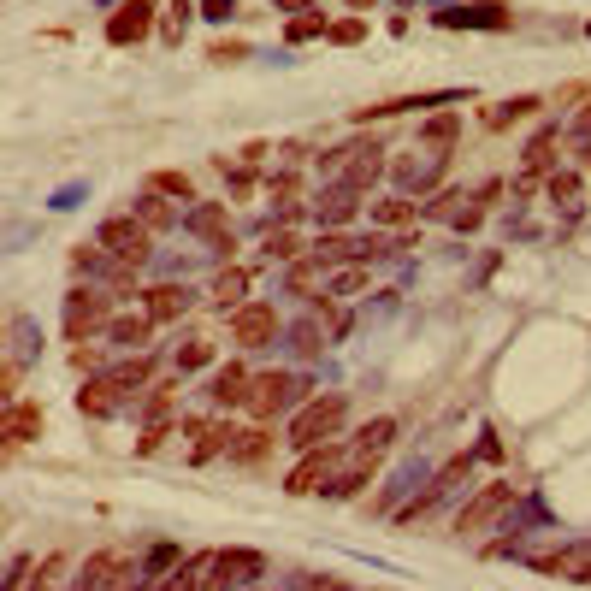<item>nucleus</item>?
Instances as JSON below:
<instances>
[{"mask_svg":"<svg viewBox=\"0 0 591 591\" xmlns=\"http://www.w3.org/2000/svg\"><path fill=\"white\" fill-rule=\"evenodd\" d=\"M343 420H349V396L331 391V396H314V402H302L296 408V420H290V450H314V444H331L337 432H343Z\"/></svg>","mask_w":591,"mask_h":591,"instance_id":"obj_1","label":"nucleus"},{"mask_svg":"<svg viewBox=\"0 0 591 591\" xmlns=\"http://www.w3.org/2000/svg\"><path fill=\"white\" fill-rule=\"evenodd\" d=\"M95 243L107 249V261H125V266H142L148 255H154V231H148L136 213H113V219H101Z\"/></svg>","mask_w":591,"mask_h":591,"instance_id":"obj_2","label":"nucleus"},{"mask_svg":"<svg viewBox=\"0 0 591 591\" xmlns=\"http://www.w3.org/2000/svg\"><path fill=\"white\" fill-rule=\"evenodd\" d=\"M266 574V556L261 550H213V568H207V580H201V591H249L255 580Z\"/></svg>","mask_w":591,"mask_h":591,"instance_id":"obj_3","label":"nucleus"},{"mask_svg":"<svg viewBox=\"0 0 591 591\" xmlns=\"http://www.w3.org/2000/svg\"><path fill=\"white\" fill-rule=\"evenodd\" d=\"M337 461H343V444H337V438L302 450V461H296L290 479H284V491H290V497H314V491H326L331 479H337Z\"/></svg>","mask_w":591,"mask_h":591,"instance_id":"obj_4","label":"nucleus"},{"mask_svg":"<svg viewBox=\"0 0 591 591\" xmlns=\"http://www.w3.org/2000/svg\"><path fill=\"white\" fill-rule=\"evenodd\" d=\"M515 503V479H491V485H479L473 497H467V509L456 515V532L461 538H473V532H485V526L497 521L503 509Z\"/></svg>","mask_w":591,"mask_h":591,"instance_id":"obj_5","label":"nucleus"},{"mask_svg":"<svg viewBox=\"0 0 591 591\" xmlns=\"http://www.w3.org/2000/svg\"><path fill=\"white\" fill-rule=\"evenodd\" d=\"M302 396V379H290V373H255V385H249V414H255V426H266V420H278L290 402Z\"/></svg>","mask_w":591,"mask_h":591,"instance_id":"obj_6","label":"nucleus"},{"mask_svg":"<svg viewBox=\"0 0 591 591\" xmlns=\"http://www.w3.org/2000/svg\"><path fill=\"white\" fill-rule=\"evenodd\" d=\"M101 326H113V296H101V290H71L66 296V337L71 343H83L89 331H101Z\"/></svg>","mask_w":591,"mask_h":591,"instance_id":"obj_7","label":"nucleus"},{"mask_svg":"<svg viewBox=\"0 0 591 591\" xmlns=\"http://www.w3.org/2000/svg\"><path fill=\"white\" fill-rule=\"evenodd\" d=\"M231 320V343L237 349H266L272 337H278V308L272 302H243L237 314H225Z\"/></svg>","mask_w":591,"mask_h":591,"instance_id":"obj_8","label":"nucleus"},{"mask_svg":"<svg viewBox=\"0 0 591 591\" xmlns=\"http://www.w3.org/2000/svg\"><path fill=\"white\" fill-rule=\"evenodd\" d=\"M154 6H160V0H119L113 18H107V42H113V48L142 42V36L154 30Z\"/></svg>","mask_w":591,"mask_h":591,"instance_id":"obj_9","label":"nucleus"},{"mask_svg":"<svg viewBox=\"0 0 591 591\" xmlns=\"http://www.w3.org/2000/svg\"><path fill=\"white\" fill-rule=\"evenodd\" d=\"M42 432V402H6L0 414V438H6V456H18L30 438Z\"/></svg>","mask_w":591,"mask_h":591,"instance_id":"obj_10","label":"nucleus"},{"mask_svg":"<svg viewBox=\"0 0 591 591\" xmlns=\"http://www.w3.org/2000/svg\"><path fill=\"white\" fill-rule=\"evenodd\" d=\"M119 402H125V391H119L107 373H89V379H83V391H77V414L107 420V414H119Z\"/></svg>","mask_w":591,"mask_h":591,"instance_id":"obj_11","label":"nucleus"},{"mask_svg":"<svg viewBox=\"0 0 591 591\" xmlns=\"http://www.w3.org/2000/svg\"><path fill=\"white\" fill-rule=\"evenodd\" d=\"M184 308H190V290H184V284H154V290H142V314H148L154 326L184 320Z\"/></svg>","mask_w":591,"mask_h":591,"instance_id":"obj_12","label":"nucleus"},{"mask_svg":"<svg viewBox=\"0 0 591 591\" xmlns=\"http://www.w3.org/2000/svg\"><path fill=\"white\" fill-rule=\"evenodd\" d=\"M207 302H213L219 314H237V308L249 302V272H243V266H225V272L213 278V290H207Z\"/></svg>","mask_w":591,"mask_h":591,"instance_id":"obj_13","label":"nucleus"},{"mask_svg":"<svg viewBox=\"0 0 591 591\" xmlns=\"http://www.w3.org/2000/svg\"><path fill=\"white\" fill-rule=\"evenodd\" d=\"M131 562L119 556V550H101V556H89L83 562V574H77V591H113V580L125 574Z\"/></svg>","mask_w":591,"mask_h":591,"instance_id":"obj_14","label":"nucleus"},{"mask_svg":"<svg viewBox=\"0 0 591 591\" xmlns=\"http://www.w3.org/2000/svg\"><path fill=\"white\" fill-rule=\"evenodd\" d=\"M373 473H379V456L355 450V461H349V467H343V473L331 479V497H343V503H349V497H361V491L373 485Z\"/></svg>","mask_w":591,"mask_h":591,"instance_id":"obj_15","label":"nucleus"},{"mask_svg":"<svg viewBox=\"0 0 591 591\" xmlns=\"http://www.w3.org/2000/svg\"><path fill=\"white\" fill-rule=\"evenodd\" d=\"M249 385H255V379H249L243 367H219L213 385H207V396H213L219 408H243V402H249Z\"/></svg>","mask_w":591,"mask_h":591,"instance_id":"obj_16","label":"nucleus"},{"mask_svg":"<svg viewBox=\"0 0 591 591\" xmlns=\"http://www.w3.org/2000/svg\"><path fill=\"white\" fill-rule=\"evenodd\" d=\"M355 207H361V196H355L349 184H331L314 213H320V225H326V231H337V225H349V219H355Z\"/></svg>","mask_w":591,"mask_h":591,"instance_id":"obj_17","label":"nucleus"},{"mask_svg":"<svg viewBox=\"0 0 591 591\" xmlns=\"http://www.w3.org/2000/svg\"><path fill=\"white\" fill-rule=\"evenodd\" d=\"M207 568H213V550H196V556H184V562L166 574V586H160V591H201Z\"/></svg>","mask_w":591,"mask_h":591,"instance_id":"obj_18","label":"nucleus"},{"mask_svg":"<svg viewBox=\"0 0 591 591\" xmlns=\"http://www.w3.org/2000/svg\"><path fill=\"white\" fill-rule=\"evenodd\" d=\"M526 178H538V184H550V178H556V131L532 136V148H526Z\"/></svg>","mask_w":591,"mask_h":591,"instance_id":"obj_19","label":"nucleus"},{"mask_svg":"<svg viewBox=\"0 0 591 591\" xmlns=\"http://www.w3.org/2000/svg\"><path fill=\"white\" fill-rule=\"evenodd\" d=\"M544 101L538 95H515V101H497L491 113H485V131H509V125H521V119H532Z\"/></svg>","mask_w":591,"mask_h":591,"instance_id":"obj_20","label":"nucleus"},{"mask_svg":"<svg viewBox=\"0 0 591 591\" xmlns=\"http://www.w3.org/2000/svg\"><path fill=\"white\" fill-rule=\"evenodd\" d=\"M131 213L142 219V225H148V231H172V225H178L172 201H166V196H154V190H142V196L131 201Z\"/></svg>","mask_w":591,"mask_h":591,"instance_id":"obj_21","label":"nucleus"},{"mask_svg":"<svg viewBox=\"0 0 591 591\" xmlns=\"http://www.w3.org/2000/svg\"><path fill=\"white\" fill-rule=\"evenodd\" d=\"M107 379L119 385L125 396H136V391H148L154 385V361L148 355H136V361H119V367H107Z\"/></svg>","mask_w":591,"mask_h":591,"instance_id":"obj_22","label":"nucleus"},{"mask_svg":"<svg viewBox=\"0 0 591 591\" xmlns=\"http://www.w3.org/2000/svg\"><path fill=\"white\" fill-rule=\"evenodd\" d=\"M184 231H196L207 243H225V237H231V231H225V207H219V201H201L196 213L184 219Z\"/></svg>","mask_w":591,"mask_h":591,"instance_id":"obj_23","label":"nucleus"},{"mask_svg":"<svg viewBox=\"0 0 591 591\" xmlns=\"http://www.w3.org/2000/svg\"><path fill=\"white\" fill-rule=\"evenodd\" d=\"M266 450H272V432H266V426H249V432H237V438H231V461H237V467L266 461Z\"/></svg>","mask_w":591,"mask_h":591,"instance_id":"obj_24","label":"nucleus"},{"mask_svg":"<svg viewBox=\"0 0 591 591\" xmlns=\"http://www.w3.org/2000/svg\"><path fill=\"white\" fill-rule=\"evenodd\" d=\"M414 213H420V207H414L408 196L373 201V225H385V231H408V225H414Z\"/></svg>","mask_w":591,"mask_h":591,"instance_id":"obj_25","label":"nucleus"},{"mask_svg":"<svg viewBox=\"0 0 591 591\" xmlns=\"http://www.w3.org/2000/svg\"><path fill=\"white\" fill-rule=\"evenodd\" d=\"M396 444V420L391 414H379V420H367L361 432H355V450H367V456H385Z\"/></svg>","mask_w":591,"mask_h":591,"instance_id":"obj_26","label":"nucleus"},{"mask_svg":"<svg viewBox=\"0 0 591 591\" xmlns=\"http://www.w3.org/2000/svg\"><path fill=\"white\" fill-rule=\"evenodd\" d=\"M148 331H154V320H148V314H119V320L107 326V337H113L119 349H142V343H148Z\"/></svg>","mask_w":591,"mask_h":591,"instance_id":"obj_27","label":"nucleus"},{"mask_svg":"<svg viewBox=\"0 0 591 591\" xmlns=\"http://www.w3.org/2000/svg\"><path fill=\"white\" fill-rule=\"evenodd\" d=\"M148 190H154V196L196 201V178H190V172H148Z\"/></svg>","mask_w":591,"mask_h":591,"instance_id":"obj_28","label":"nucleus"},{"mask_svg":"<svg viewBox=\"0 0 591 591\" xmlns=\"http://www.w3.org/2000/svg\"><path fill=\"white\" fill-rule=\"evenodd\" d=\"M456 131H461L456 113H432V119L420 125V142H426V148H450V142H456Z\"/></svg>","mask_w":591,"mask_h":591,"instance_id":"obj_29","label":"nucleus"},{"mask_svg":"<svg viewBox=\"0 0 591 591\" xmlns=\"http://www.w3.org/2000/svg\"><path fill=\"white\" fill-rule=\"evenodd\" d=\"M314 36H331L326 12H302V18H290V24H284V42H314Z\"/></svg>","mask_w":591,"mask_h":591,"instance_id":"obj_30","label":"nucleus"},{"mask_svg":"<svg viewBox=\"0 0 591 591\" xmlns=\"http://www.w3.org/2000/svg\"><path fill=\"white\" fill-rule=\"evenodd\" d=\"M266 255H272V261H296V255H302V237H296L290 225H272V231H266Z\"/></svg>","mask_w":591,"mask_h":591,"instance_id":"obj_31","label":"nucleus"},{"mask_svg":"<svg viewBox=\"0 0 591 591\" xmlns=\"http://www.w3.org/2000/svg\"><path fill=\"white\" fill-rule=\"evenodd\" d=\"M166 438H172V420H148V426H142V438H136V456H160V450H166Z\"/></svg>","mask_w":591,"mask_h":591,"instance_id":"obj_32","label":"nucleus"},{"mask_svg":"<svg viewBox=\"0 0 591 591\" xmlns=\"http://www.w3.org/2000/svg\"><path fill=\"white\" fill-rule=\"evenodd\" d=\"M172 391H178V385H148V391H142V414H148V420H166V414H172Z\"/></svg>","mask_w":591,"mask_h":591,"instance_id":"obj_33","label":"nucleus"},{"mask_svg":"<svg viewBox=\"0 0 591 591\" xmlns=\"http://www.w3.org/2000/svg\"><path fill=\"white\" fill-rule=\"evenodd\" d=\"M207 361H213V343H184V349H178V367H184V373H196V367H207Z\"/></svg>","mask_w":591,"mask_h":591,"instance_id":"obj_34","label":"nucleus"},{"mask_svg":"<svg viewBox=\"0 0 591 591\" xmlns=\"http://www.w3.org/2000/svg\"><path fill=\"white\" fill-rule=\"evenodd\" d=\"M207 60H213V66H237V60H249V42H213Z\"/></svg>","mask_w":591,"mask_h":591,"instance_id":"obj_35","label":"nucleus"},{"mask_svg":"<svg viewBox=\"0 0 591 591\" xmlns=\"http://www.w3.org/2000/svg\"><path fill=\"white\" fill-rule=\"evenodd\" d=\"M190 0H172V18H166V42H184V30H190Z\"/></svg>","mask_w":591,"mask_h":591,"instance_id":"obj_36","label":"nucleus"},{"mask_svg":"<svg viewBox=\"0 0 591 591\" xmlns=\"http://www.w3.org/2000/svg\"><path fill=\"white\" fill-rule=\"evenodd\" d=\"M320 255H308V261H290V290H296V296H302V290H308V284H314V272H320Z\"/></svg>","mask_w":591,"mask_h":591,"instance_id":"obj_37","label":"nucleus"},{"mask_svg":"<svg viewBox=\"0 0 591 591\" xmlns=\"http://www.w3.org/2000/svg\"><path fill=\"white\" fill-rule=\"evenodd\" d=\"M361 36H367V24H361V18H337V24H331V36H326V42H337V48H349V42H361Z\"/></svg>","mask_w":591,"mask_h":591,"instance_id":"obj_38","label":"nucleus"},{"mask_svg":"<svg viewBox=\"0 0 591 591\" xmlns=\"http://www.w3.org/2000/svg\"><path fill=\"white\" fill-rule=\"evenodd\" d=\"M296 196H302V184H296V172H272V201H278V207H290Z\"/></svg>","mask_w":591,"mask_h":591,"instance_id":"obj_39","label":"nucleus"},{"mask_svg":"<svg viewBox=\"0 0 591 591\" xmlns=\"http://www.w3.org/2000/svg\"><path fill=\"white\" fill-rule=\"evenodd\" d=\"M361 284H367V272H361V266H343V272L331 278V296H355Z\"/></svg>","mask_w":591,"mask_h":591,"instance_id":"obj_40","label":"nucleus"},{"mask_svg":"<svg viewBox=\"0 0 591 591\" xmlns=\"http://www.w3.org/2000/svg\"><path fill=\"white\" fill-rule=\"evenodd\" d=\"M456 201H461V190H444V196H432V201H426V219H461Z\"/></svg>","mask_w":591,"mask_h":591,"instance_id":"obj_41","label":"nucleus"},{"mask_svg":"<svg viewBox=\"0 0 591 591\" xmlns=\"http://www.w3.org/2000/svg\"><path fill=\"white\" fill-rule=\"evenodd\" d=\"M101 261H107V249H101V243H95V249H89V243H83V249H71V266H77V272H101Z\"/></svg>","mask_w":591,"mask_h":591,"instance_id":"obj_42","label":"nucleus"},{"mask_svg":"<svg viewBox=\"0 0 591 591\" xmlns=\"http://www.w3.org/2000/svg\"><path fill=\"white\" fill-rule=\"evenodd\" d=\"M544 190H550L556 201H574V196H580V178H574V172H556V178H550Z\"/></svg>","mask_w":591,"mask_h":591,"instance_id":"obj_43","label":"nucleus"},{"mask_svg":"<svg viewBox=\"0 0 591 591\" xmlns=\"http://www.w3.org/2000/svg\"><path fill=\"white\" fill-rule=\"evenodd\" d=\"M71 367H77V373H95V367H101V349H95V343H77V349H71Z\"/></svg>","mask_w":591,"mask_h":591,"instance_id":"obj_44","label":"nucleus"},{"mask_svg":"<svg viewBox=\"0 0 591 591\" xmlns=\"http://www.w3.org/2000/svg\"><path fill=\"white\" fill-rule=\"evenodd\" d=\"M574 101H591V83H562L556 89V107H574Z\"/></svg>","mask_w":591,"mask_h":591,"instance_id":"obj_45","label":"nucleus"},{"mask_svg":"<svg viewBox=\"0 0 591 591\" xmlns=\"http://www.w3.org/2000/svg\"><path fill=\"white\" fill-rule=\"evenodd\" d=\"M0 396H6V402H18V361H6V367H0Z\"/></svg>","mask_w":591,"mask_h":591,"instance_id":"obj_46","label":"nucleus"},{"mask_svg":"<svg viewBox=\"0 0 591 591\" xmlns=\"http://www.w3.org/2000/svg\"><path fill=\"white\" fill-rule=\"evenodd\" d=\"M60 568H66V562H60V556H48V562H42V568H36V580H30V591H48V580H54V574H60Z\"/></svg>","mask_w":591,"mask_h":591,"instance_id":"obj_47","label":"nucleus"},{"mask_svg":"<svg viewBox=\"0 0 591 591\" xmlns=\"http://www.w3.org/2000/svg\"><path fill=\"white\" fill-rule=\"evenodd\" d=\"M237 12V0H201V18H231Z\"/></svg>","mask_w":591,"mask_h":591,"instance_id":"obj_48","label":"nucleus"},{"mask_svg":"<svg viewBox=\"0 0 591 591\" xmlns=\"http://www.w3.org/2000/svg\"><path fill=\"white\" fill-rule=\"evenodd\" d=\"M172 556H178V550H172V544H160V550L148 556V574H160V568H172Z\"/></svg>","mask_w":591,"mask_h":591,"instance_id":"obj_49","label":"nucleus"},{"mask_svg":"<svg viewBox=\"0 0 591 591\" xmlns=\"http://www.w3.org/2000/svg\"><path fill=\"white\" fill-rule=\"evenodd\" d=\"M296 349H302V355H314V349H320V331L302 326V331H296Z\"/></svg>","mask_w":591,"mask_h":591,"instance_id":"obj_50","label":"nucleus"},{"mask_svg":"<svg viewBox=\"0 0 591 591\" xmlns=\"http://www.w3.org/2000/svg\"><path fill=\"white\" fill-rule=\"evenodd\" d=\"M24 568H30V562H24V556H18V562H12V568H6V591H18V586H24Z\"/></svg>","mask_w":591,"mask_h":591,"instance_id":"obj_51","label":"nucleus"},{"mask_svg":"<svg viewBox=\"0 0 591 591\" xmlns=\"http://www.w3.org/2000/svg\"><path fill=\"white\" fill-rule=\"evenodd\" d=\"M278 12H302V6H320V0H272Z\"/></svg>","mask_w":591,"mask_h":591,"instance_id":"obj_52","label":"nucleus"},{"mask_svg":"<svg viewBox=\"0 0 591 591\" xmlns=\"http://www.w3.org/2000/svg\"><path fill=\"white\" fill-rule=\"evenodd\" d=\"M574 131H580V136H586V142H591V101H586V113L574 119Z\"/></svg>","mask_w":591,"mask_h":591,"instance_id":"obj_53","label":"nucleus"},{"mask_svg":"<svg viewBox=\"0 0 591 591\" xmlns=\"http://www.w3.org/2000/svg\"><path fill=\"white\" fill-rule=\"evenodd\" d=\"M314 591H349V586H343V580H326V586H314Z\"/></svg>","mask_w":591,"mask_h":591,"instance_id":"obj_54","label":"nucleus"},{"mask_svg":"<svg viewBox=\"0 0 591 591\" xmlns=\"http://www.w3.org/2000/svg\"><path fill=\"white\" fill-rule=\"evenodd\" d=\"M349 6H355V12H367V6H373V0H349Z\"/></svg>","mask_w":591,"mask_h":591,"instance_id":"obj_55","label":"nucleus"},{"mask_svg":"<svg viewBox=\"0 0 591 591\" xmlns=\"http://www.w3.org/2000/svg\"><path fill=\"white\" fill-rule=\"evenodd\" d=\"M574 586H591V568H586V574H580V580H574Z\"/></svg>","mask_w":591,"mask_h":591,"instance_id":"obj_56","label":"nucleus"},{"mask_svg":"<svg viewBox=\"0 0 591 591\" xmlns=\"http://www.w3.org/2000/svg\"><path fill=\"white\" fill-rule=\"evenodd\" d=\"M586 166H591V142H586Z\"/></svg>","mask_w":591,"mask_h":591,"instance_id":"obj_57","label":"nucleus"}]
</instances>
